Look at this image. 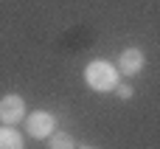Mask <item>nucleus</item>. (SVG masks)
I'll list each match as a JSON object with an SVG mask.
<instances>
[{
	"instance_id": "1",
	"label": "nucleus",
	"mask_w": 160,
	"mask_h": 149,
	"mask_svg": "<svg viewBox=\"0 0 160 149\" xmlns=\"http://www.w3.org/2000/svg\"><path fill=\"white\" fill-rule=\"evenodd\" d=\"M118 76H121L118 68H115L112 62H107V59H93V62L84 68V82H87V87L96 90V93H110V90H115Z\"/></svg>"
},
{
	"instance_id": "2",
	"label": "nucleus",
	"mask_w": 160,
	"mask_h": 149,
	"mask_svg": "<svg viewBox=\"0 0 160 149\" xmlns=\"http://www.w3.org/2000/svg\"><path fill=\"white\" fill-rule=\"evenodd\" d=\"M25 132H28L31 138H37V141L51 138V135L56 132V116L48 113V110L28 113V118H25Z\"/></svg>"
},
{
	"instance_id": "3",
	"label": "nucleus",
	"mask_w": 160,
	"mask_h": 149,
	"mask_svg": "<svg viewBox=\"0 0 160 149\" xmlns=\"http://www.w3.org/2000/svg\"><path fill=\"white\" fill-rule=\"evenodd\" d=\"M22 118H25V101H22V96H17V93L3 96L0 99V121L8 124V127H14Z\"/></svg>"
},
{
	"instance_id": "4",
	"label": "nucleus",
	"mask_w": 160,
	"mask_h": 149,
	"mask_svg": "<svg viewBox=\"0 0 160 149\" xmlns=\"http://www.w3.org/2000/svg\"><path fill=\"white\" fill-rule=\"evenodd\" d=\"M146 65V56L141 48H127L121 56H118V73L121 76H138Z\"/></svg>"
},
{
	"instance_id": "5",
	"label": "nucleus",
	"mask_w": 160,
	"mask_h": 149,
	"mask_svg": "<svg viewBox=\"0 0 160 149\" xmlns=\"http://www.w3.org/2000/svg\"><path fill=\"white\" fill-rule=\"evenodd\" d=\"M0 149H22V135L14 127H0Z\"/></svg>"
},
{
	"instance_id": "6",
	"label": "nucleus",
	"mask_w": 160,
	"mask_h": 149,
	"mask_svg": "<svg viewBox=\"0 0 160 149\" xmlns=\"http://www.w3.org/2000/svg\"><path fill=\"white\" fill-rule=\"evenodd\" d=\"M48 149H73V135L68 132H53L48 138Z\"/></svg>"
},
{
	"instance_id": "7",
	"label": "nucleus",
	"mask_w": 160,
	"mask_h": 149,
	"mask_svg": "<svg viewBox=\"0 0 160 149\" xmlns=\"http://www.w3.org/2000/svg\"><path fill=\"white\" fill-rule=\"evenodd\" d=\"M115 93H118L124 101H127V99H132V87H129V85H121V82H118V85H115Z\"/></svg>"
},
{
	"instance_id": "8",
	"label": "nucleus",
	"mask_w": 160,
	"mask_h": 149,
	"mask_svg": "<svg viewBox=\"0 0 160 149\" xmlns=\"http://www.w3.org/2000/svg\"><path fill=\"white\" fill-rule=\"evenodd\" d=\"M82 149H93V146H82Z\"/></svg>"
}]
</instances>
